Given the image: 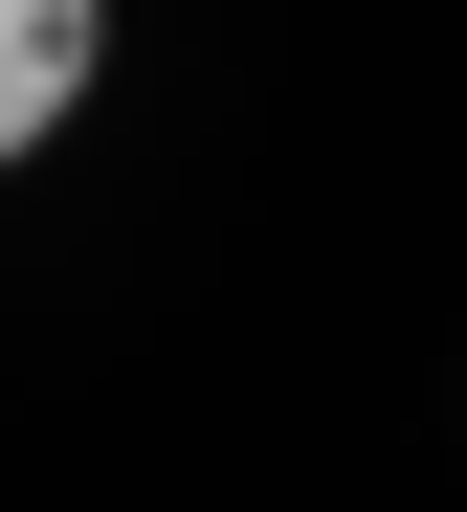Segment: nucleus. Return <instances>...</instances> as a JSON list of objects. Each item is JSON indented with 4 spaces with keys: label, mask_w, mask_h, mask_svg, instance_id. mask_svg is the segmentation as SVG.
Here are the masks:
<instances>
[{
    "label": "nucleus",
    "mask_w": 467,
    "mask_h": 512,
    "mask_svg": "<svg viewBox=\"0 0 467 512\" xmlns=\"http://www.w3.org/2000/svg\"><path fill=\"white\" fill-rule=\"evenodd\" d=\"M89 67H112V0H0V179L89 112Z\"/></svg>",
    "instance_id": "1"
}]
</instances>
